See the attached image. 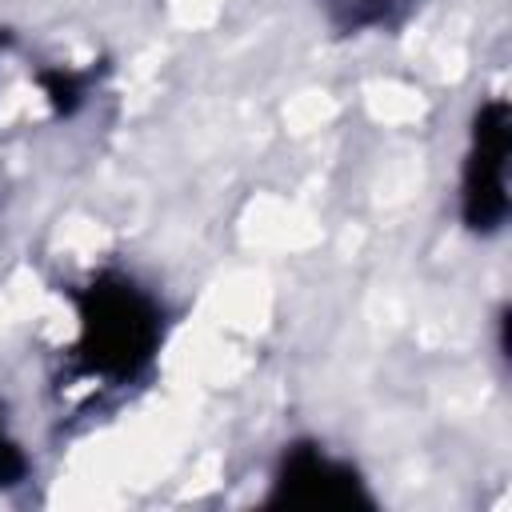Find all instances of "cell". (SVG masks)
Wrapping results in <instances>:
<instances>
[{
	"mask_svg": "<svg viewBox=\"0 0 512 512\" xmlns=\"http://www.w3.org/2000/svg\"><path fill=\"white\" fill-rule=\"evenodd\" d=\"M76 308V368L112 384L136 380L164 344V308L128 272H96L68 288Z\"/></svg>",
	"mask_w": 512,
	"mask_h": 512,
	"instance_id": "1",
	"label": "cell"
},
{
	"mask_svg": "<svg viewBox=\"0 0 512 512\" xmlns=\"http://www.w3.org/2000/svg\"><path fill=\"white\" fill-rule=\"evenodd\" d=\"M408 8H412V0H348V12L340 24L344 28H388Z\"/></svg>",
	"mask_w": 512,
	"mask_h": 512,
	"instance_id": "4",
	"label": "cell"
},
{
	"mask_svg": "<svg viewBox=\"0 0 512 512\" xmlns=\"http://www.w3.org/2000/svg\"><path fill=\"white\" fill-rule=\"evenodd\" d=\"M40 84H44V96L52 100L56 112H72L84 92H88V76L80 72H68V68H52V72H40Z\"/></svg>",
	"mask_w": 512,
	"mask_h": 512,
	"instance_id": "5",
	"label": "cell"
},
{
	"mask_svg": "<svg viewBox=\"0 0 512 512\" xmlns=\"http://www.w3.org/2000/svg\"><path fill=\"white\" fill-rule=\"evenodd\" d=\"M508 156L512 116L500 96H488L472 112L468 152L460 168V220L476 236H496L508 220Z\"/></svg>",
	"mask_w": 512,
	"mask_h": 512,
	"instance_id": "2",
	"label": "cell"
},
{
	"mask_svg": "<svg viewBox=\"0 0 512 512\" xmlns=\"http://www.w3.org/2000/svg\"><path fill=\"white\" fill-rule=\"evenodd\" d=\"M28 452H24V444L12 436V428H8V416H4V404H0V492L4 488H16L24 476H28Z\"/></svg>",
	"mask_w": 512,
	"mask_h": 512,
	"instance_id": "6",
	"label": "cell"
},
{
	"mask_svg": "<svg viewBox=\"0 0 512 512\" xmlns=\"http://www.w3.org/2000/svg\"><path fill=\"white\" fill-rule=\"evenodd\" d=\"M272 508H304V512H352L376 508L368 480L360 468L316 440H296L280 452L268 500Z\"/></svg>",
	"mask_w": 512,
	"mask_h": 512,
	"instance_id": "3",
	"label": "cell"
}]
</instances>
